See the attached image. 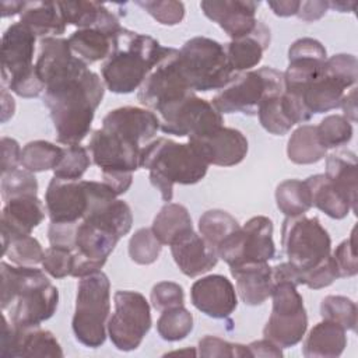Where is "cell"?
Returning <instances> with one entry per match:
<instances>
[{
    "label": "cell",
    "mask_w": 358,
    "mask_h": 358,
    "mask_svg": "<svg viewBox=\"0 0 358 358\" xmlns=\"http://www.w3.org/2000/svg\"><path fill=\"white\" fill-rule=\"evenodd\" d=\"M178 52V49L169 48L138 88L137 99L154 113L194 92L187 85L179 69Z\"/></svg>",
    "instance_id": "obj_15"
},
{
    "label": "cell",
    "mask_w": 358,
    "mask_h": 358,
    "mask_svg": "<svg viewBox=\"0 0 358 358\" xmlns=\"http://www.w3.org/2000/svg\"><path fill=\"white\" fill-rule=\"evenodd\" d=\"M155 115L159 120V130L176 137L199 138L224 126L222 115L196 92L164 106Z\"/></svg>",
    "instance_id": "obj_12"
},
{
    "label": "cell",
    "mask_w": 358,
    "mask_h": 358,
    "mask_svg": "<svg viewBox=\"0 0 358 358\" xmlns=\"http://www.w3.org/2000/svg\"><path fill=\"white\" fill-rule=\"evenodd\" d=\"M1 255L8 257L15 266L34 267L42 263L45 250L32 235H20L10 239L7 248L1 250Z\"/></svg>",
    "instance_id": "obj_44"
},
{
    "label": "cell",
    "mask_w": 358,
    "mask_h": 358,
    "mask_svg": "<svg viewBox=\"0 0 358 358\" xmlns=\"http://www.w3.org/2000/svg\"><path fill=\"white\" fill-rule=\"evenodd\" d=\"M340 108L344 112V117L351 123L357 122V87H352L348 92L344 94Z\"/></svg>",
    "instance_id": "obj_58"
},
{
    "label": "cell",
    "mask_w": 358,
    "mask_h": 358,
    "mask_svg": "<svg viewBox=\"0 0 358 358\" xmlns=\"http://www.w3.org/2000/svg\"><path fill=\"white\" fill-rule=\"evenodd\" d=\"M178 64L194 92L222 90L235 77L224 45L206 36L186 41L178 52Z\"/></svg>",
    "instance_id": "obj_8"
},
{
    "label": "cell",
    "mask_w": 358,
    "mask_h": 358,
    "mask_svg": "<svg viewBox=\"0 0 358 358\" xmlns=\"http://www.w3.org/2000/svg\"><path fill=\"white\" fill-rule=\"evenodd\" d=\"M151 229L162 245H173L193 232L189 210L178 203H166L155 215Z\"/></svg>",
    "instance_id": "obj_33"
},
{
    "label": "cell",
    "mask_w": 358,
    "mask_h": 358,
    "mask_svg": "<svg viewBox=\"0 0 358 358\" xmlns=\"http://www.w3.org/2000/svg\"><path fill=\"white\" fill-rule=\"evenodd\" d=\"M271 315L263 329L264 338L281 348L296 345L308 329V315L302 295L289 281H274L270 294Z\"/></svg>",
    "instance_id": "obj_10"
},
{
    "label": "cell",
    "mask_w": 358,
    "mask_h": 358,
    "mask_svg": "<svg viewBox=\"0 0 358 358\" xmlns=\"http://www.w3.org/2000/svg\"><path fill=\"white\" fill-rule=\"evenodd\" d=\"M102 126L120 131L137 140L144 147L152 141L159 130V120L157 115L147 108L123 106L110 110L103 117Z\"/></svg>",
    "instance_id": "obj_25"
},
{
    "label": "cell",
    "mask_w": 358,
    "mask_h": 358,
    "mask_svg": "<svg viewBox=\"0 0 358 358\" xmlns=\"http://www.w3.org/2000/svg\"><path fill=\"white\" fill-rule=\"evenodd\" d=\"M143 145L108 127L94 130L90 138L88 151L92 162L101 168L103 183H106L116 196L129 190L133 182V172L140 168V154Z\"/></svg>",
    "instance_id": "obj_6"
},
{
    "label": "cell",
    "mask_w": 358,
    "mask_h": 358,
    "mask_svg": "<svg viewBox=\"0 0 358 358\" xmlns=\"http://www.w3.org/2000/svg\"><path fill=\"white\" fill-rule=\"evenodd\" d=\"M66 24L78 27V29L98 28L116 34L122 29L117 17L98 1H57Z\"/></svg>",
    "instance_id": "obj_27"
},
{
    "label": "cell",
    "mask_w": 358,
    "mask_h": 358,
    "mask_svg": "<svg viewBox=\"0 0 358 358\" xmlns=\"http://www.w3.org/2000/svg\"><path fill=\"white\" fill-rule=\"evenodd\" d=\"M326 178L333 187L357 210V155L350 150H341L327 155Z\"/></svg>",
    "instance_id": "obj_31"
},
{
    "label": "cell",
    "mask_w": 358,
    "mask_h": 358,
    "mask_svg": "<svg viewBox=\"0 0 358 358\" xmlns=\"http://www.w3.org/2000/svg\"><path fill=\"white\" fill-rule=\"evenodd\" d=\"M193 330V315L182 305L161 312L157 320V331L165 341L186 338Z\"/></svg>",
    "instance_id": "obj_40"
},
{
    "label": "cell",
    "mask_w": 358,
    "mask_h": 358,
    "mask_svg": "<svg viewBox=\"0 0 358 358\" xmlns=\"http://www.w3.org/2000/svg\"><path fill=\"white\" fill-rule=\"evenodd\" d=\"M320 316L323 320H330L345 330L355 331L357 329V305L352 299L343 295H327L320 303Z\"/></svg>",
    "instance_id": "obj_41"
},
{
    "label": "cell",
    "mask_w": 358,
    "mask_h": 358,
    "mask_svg": "<svg viewBox=\"0 0 358 358\" xmlns=\"http://www.w3.org/2000/svg\"><path fill=\"white\" fill-rule=\"evenodd\" d=\"M0 189L3 201H7L20 196H36L38 182L34 172L17 168L1 175Z\"/></svg>",
    "instance_id": "obj_47"
},
{
    "label": "cell",
    "mask_w": 358,
    "mask_h": 358,
    "mask_svg": "<svg viewBox=\"0 0 358 358\" xmlns=\"http://www.w3.org/2000/svg\"><path fill=\"white\" fill-rule=\"evenodd\" d=\"M1 211V250L10 239L31 235L45 218V206L38 196H20L4 201Z\"/></svg>",
    "instance_id": "obj_23"
},
{
    "label": "cell",
    "mask_w": 358,
    "mask_h": 358,
    "mask_svg": "<svg viewBox=\"0 0 358 358\" xmlns=\"http://www.w3.org/2000/svg\"><path fill=\"white\" fill-rule=\"evenodd\" d=\"M284 92V73L273 67H260L235 74L213 98V106L222 113L257 115L263 101Z\"/></svg>",
    "instance_id": "obj_9"
},
{
    "label": "cell",
    "mask_w": 358,
    "mask_h": 358,
    "mask_svg": "<svg viewBox=\"0 0 358 358\" xmlns=\"http://www.w3.org/2000/svg\"><path fill=\"white\" fill-rule=\"evenodd\" d=\"M320 144L326 150L345 145L352 138V124L343 115H329L316 126Z\"/></svg>",
    "instance_id": "obj_45"
},
{
    "label": "cell",
    "mask_w": 358,
    "mask_h": 358,
    "mask_svg": "<svg viewBox=\"0 0 358 358\" xmlns=\"http://www.w3.org/2000/svg\"><path fill=\"white\" fill-rule=\"evenodd\" d=\"M0 355L3 358H32L52 357L62 358L63 350L52 331L35 327H17L10 324L6 315H1Z\"/></svg>",
    "instance_id": "obj_17"
},
{
    "label": "cell",
    "mask_w": 358,
    "mask_h": 358,
    "mask_svg": "<svg viewBox=\"0 0 358 358\" xmlns=\"http://www.w3.org/2000/svg\"><path fill=\"white\" fill-rule=\"evenodd\" d=\"M90 204V180H66L56 176L50 179L45 193V206L50 222H80L87 214Z\"/></svg>",
    "instance_id": "obj_16"
},
{
    "label": "cell",
    "mask_w": 358,
    "mask_h": 358,
    "mask_svg": "<svg viewBox=\"0 0 358 358\" xmlns=\"http://www.w3.org/2000/svg\"><path fill=\"white\" fill-rule=\"evenodd\" d=\"M281 245L288 262L305 271L331 255V239L317 217H287L281 228Z\"/></svg>",
    "instance_id": "obj_11"
},
{
    "label": "cell",
    "mask_w": 358,
    "mask_h": 358,
    "mask_svg": "<svg viewBox=\"0 0 358 358\" xmlns=\"http://www.w3.org/2000/svg\"><path fill=\"white\" fill-rule=\"evenodd\" d=\"M217 255L229 268L245 263H267L275 256L273 221L264 215L252 217L218 246Z\"/></svg>",
    "instance_id": "obj_14"
},
{
    "label": "cell",
    "mask_w": 358,
    "mask_h": 358,
    "mask_svg": "<svg viewBox=\"0 0 358 358\" xmlns=\"http://www.w3.org/2000/svg\"><path fill=\"white\" fill-rule=\"evenodd\" d=\"M275 203L285 217L302 215L312 207L310 190L305 180L287 179L275 189Z\"/></svg>",
    "instance_id": "obj_37"
},
{
    "label": "cell",
    "mask_w": 358,
    "mask_h": 358,
    "mask_svg": "<svg viewBox=\"0 0 358 358\" xmlns=\"http://www.w3.org/2000/svg\"><path fill=\"white\" fill-rule=\"evenodd\" d=\"M116 34L98 28L77 29L67 41L74 56H77L85 64H92L108 57L112 49L113 36Z\"/></svg>",
    "instance_id": "obj_34"
},
{
    "label": "cell",
    "mask_w": 358,
    "mask_h": 358,
    "mask_svg": "<svg viewBox=\"0 0 358 358\" xmlns=\"http://www.w3.org/2000/svg\"><path fill=\"white\" fill-rule=\"evenodd\" d=\"M90 165L91 155L88 148L80 144L64 145L60 161L53 169V176L66 180H80Z\"/></svg>",
    "instance_id": "obj_42"
},
{
    "label": "cell",
    "mask_w": 358,
    "mask_h": 358,
    "mask_svg": "<svg viewBox=\"0 0 358 358\" xmlns=\"http://www.w3.org/2000/svg\"><path fill=\"white\" fill-rule=\"evenodd\" d=\"M162 243L157 239L151 228L137 229L129 241V256L137 264H152L158 260Z\"/></svg>",
    "instance_id": "obj_46"
},
{
    "label": "cell",
    "mask_w": 358,
    "mask_h": 358,
    "mask_svg": "<svg viewBox=\"0 0 358 358\" xmlns=\"http://www.w3.org/2000/svg\"><path fill=\"white\" fill-rule=\"evenodd\" d=\"M21 165V148L17 140L1 137V175L14 171Z\"/></svg>",
    "instance_id": "obj_55"
},
{
    "label": "cell",
    "mask_w": 358,
    "mask_h": 358,
    "mask_svg": "<svg viewBox=\"0 0 358 358\" xmlns=\"http://www.w3.org/2000/svg\"><path fill=\"white\" fill-rule=\"evenodd\" d=\"M25 6V1H1V17H13L20 14Z\"/></svg>",
    "instance_id": "obj_61"
},
{
    "label": "cell",
    "mask_w": 358,
    "mask_h": 358,
    "mask_svg": "<svg viewBox=\"0 0 358 358\" xmlns=\"http://www.w3.org/2000/svg\"><path fill=\"white\" fill-rule=\"evenodd\" d=\"M103 94V81L88 67L45 87L43 103L49 109L60 144H80L87 137Z\"/></svg>",
    "instance_id": "obj_2"
},
{
    "label": "cell",
    "mask_w": 358,
    "mask_h": 358,
    "mask_svg": "<svg viewBox=\"0 0 358 358\" xmlns=\"http://www.w3.org/2000/svg\"><path fill=\"white\" fill-rule=\"evenodd\" d=\"M204 15L217 22L231 38L239 39L250 35L259 21L256 10L259 3L250 0H204L200 3Z\"/></svg>",
    "instance_id": "obj_20"
},
{
    "label": "cell",
    "mask_w": 358,
    "mask_h": 358,
    "mask_svg": "<svg viewBox=\"0 0 358 358\" xmlns=\"http://www.w3.org/2000/svg\"><path fill=\"white\" fill-rule=\"evenodd\" d=\"M150 299L152 308L162 312L165 309L182 306L185 303V292L178 282L161 281L152 287Z\"/></svg>",
    "instance_id": "obj_52"
},
{
    "label": "cell",
    "mask_w": 358,
    "mask_h": 358,
    "mask_svg": "<svg viewBox=\"0 0 358 358\" xmlns=\"http://www.w3.org/2000/svg\"><path fill=\"white\" fill-rule=\"evenodd\" d=\"M357 57L354 55L338 53L326 59L324 69L334 77L343 80L350 87L357 84Z\"/></svg>",
    "instance_id": "obj_54"
},
{
    "label": "cell",
    "mask_w": 358,
    "mask_h": 358,
    "mask_svg": "<svg viewBox=\"0 0 358 358\" xmlns=\"http://www.w3.org/2000/svg\"><path fill=\"white\" fill-rule=\"evenodd\" d=\"M337 278H340V273L333 256H327L315 267L301 271L302 285H306L310 289H320L331 285Z\"/></svg>",
    "instance_id": "obj_49"
},
{
    "label": "cell",
    "mask_w": 358,
    "mask_h": 358,
    "mask_svg": "<svg viewBox=\"0 0 358 358\" xmlns=\"http://www.w3.org/2000/svg\"><path fill=\"white\" fill-rule=\"evenodd\" d=\"M15 112V102L7 88L1 87V123H6L14 116Z\"/></svg>",
    "instance_id": "obj_60"
},
{
    "label": "cell",
    "mask_w": 358,
    "mask_h": 358,
    "mask_svg": "<svg viewBox=\"0 0 358 358\" xmlns=\"http://www.w3.org/2000/svg\"><path fill=\"white\" fill-rule=\"evenodd\" d=\"M229 270L236 281V294L245 305L257 306L270 298L273 277L268 263H245Z\"/></svg>",
    "instance_id": "obj_28"
},
{
    "label": "cell",
    "mask_w": 358,
    "mask_h": 358,
    "mask_svg": "<svg viewBox=\"0 0 358 358\" xmlns=\"http://www.w3.org/2000/svg\"><path fill=\"white\" fill-rule=\"evenodd\" d=\"M115 313L106 324L112 344L120 351L140 347L151 329V308L145 296L137 291H116L113 296Z\"/></svg>",
    "instance_id": "obj_13"
},
{
    "label": "cell",
    "mask_w": 358,
    "mask_h": 358,
    "mask_svg": "<svg viewBox=\"0 0 358 358\" xmlns=\"http://www.w3.org/2000/svg\"><path fill=\"white\" fill-rule=\"evenodd\" d=\"M140 168L150 172L151 185L159 190L162 200L169 203L173 197V185L200 182L207 173L208 164L189 141L176 143L158 137L143 147Z\"/></svg>",
    "instance_id": "obj_5"
},
{
    "label": "cell",
    "mask_w": 358,
    "mask_h": 358,
    "mask_svg": "<svg viewBox=\"0 0 358 358\" xmlns=\"http://www.w3.org/2000/svg\"><path fill=\"white\" fill-rule=\"evenodd\" d=\"M42 268L53 278H64L71 275L74 264V253L56 246H49L42 259Z\"/></svg>",
    "instance_id": "obj_50"
},
{
    "label": "cell",
    "mask_w": 358,
    "mask_h": 358,
    "mask_svg": "<svg viewBox=\"0 0 358 358\" xmlns=\"http://www.w3.org/2000/svg\"><path fill=\"white\" fill-rule=\"evenodd\" d=\"M190 301L196 309L208 317L225 319L236 309L238 294L225 275L210 274L193 282Z\"/></svg>",
    "instance_id": "obj_19"
},
{
    "label": "cell",
    "mask_w": 358,
    "mask_h": 358,
    "mask_svg": "<svg viewBox=\"0 0 358 358\" xmlns=\"http://www.w3.org/2000/svg\"><path fill=\"white\" fill-rule=\"evenodd\" d=\"M301 1L298 0H280V1H267V6L278 17H291L296 15Z\"/></svg>",
    "instance_id": "obj_59"
},
{
    "label": "cell",
    "mask_w": 358,
    "mask_h": 358,
    "mask_svg": "<svg viewBox=\"0 0 358 358\" xmlns=\"http://www.w3.org/2000/svg\"><path fill=\"white\" fill-rule=\"evenodd\" d=\"M91 204L77 224L74 235V264L71 275L81 278L99 271L120 238L133 225L130 206L119 200L103 182L90 180Z\"/></svg>",
    "instance_id": "obj_1"
},
{
    "label": "cell",
    "mask_w": 358,
    "mask_h": 358,
    "mask_svg": "<svg viewBox=\"0 0 358 358\" xmlns=\"http://www.w3.org/2000/svg\"><path fill=\"white\" fill-rule=\"evenodd\" d=\"M168 49L150 35L122 27L113 36L110 53L101 67L105 87L115 94L138 90Z\"/></svg>",
    "instance_id": "obj_4"
},
{
    "label": "cell",
    "mask_w": 358,
    "mask_h": 358,
    "mask_svg": "<svg viewBox=\"0 0 358 358\" xmlns=\"http://www.w3.org/2000/svg\"><path fill=\"white\" fill-rule=\"evenodd\" d=\"M248 348L252 357H282V348L267 338L253 341Z\"/></svg>",
    "instance_id": "obj_57"
},
{
    "label": "cell",
    "mask_w": 358,
    "mask_h": 358,
    "mask_svg": "<svg viewBox=\"0 0 358 358\" xmlns=\"http://www.w3.org/2000/svg\"><path fill=\"white\" fill-rule=\"evenodd\" d=\"M20 22L27 25L41 39L60 36L67 25L57 1H25L20 13Z\"/></svg>",
    "instance_id": "obj_32"
},
{
    "label": "cell",
    "mask_w": 358,
    "mask_h": 358,
    "mask_svg": "<svg viewBox=\"0 0 358 358\" xmlns=\"http://www.w3.org/2000/svg\"><path fill=\"white\" fill-rule=\"evenodd\" d=\"M110 313V282L99 270L81 277L77 284L76 309L71 320L76 340L88 348H98L106 340Z\"/></svg>",
    "instance_id": "obj_7"
},
{
    "label": "cell",
    "mask_w": 358,
    "mask_h": 358,
    "mask_svg": "<svg viewBox=\"0 0 358 358\" xmlns=\"http://www.w3.org/2000/svg\"><path fill=\"white\" fill-rule=\"evenodd\" d=\"M329 3V8H334L340 13H347V11H354L357 7L355 1H327Z\"/></svg>",
    "instance_id": "obj_62"
},
{
    "label": "cell",
    "mask_w": 358,
    "mask_h": 358,
    "mask_svg": "<svg viewBox=\"0 0 358 358\" xmlns=\"http://www.w3.org/2000/svg\"><path fill=\"white\" fill-rule=\"evenodd\" d=\"M63 154V147L45 140L27 143L21 150V166L31 172L55 169Z\"/></svg>",
    "instance_id": "obj_39"
},
{
    "label": "cell",
    "mask_w": 358,
    "mask_h": 358,
    "mask_svg": "<svg viewBox=\"0 0 358 358\" xmlns=\"http://www.w3.org/2000/svg\"><path fill=\"white\" fill-rule=\"evenodd\" d=\"M306 185L310 190L312 206L334 220H343L351 211V204L333 187L324 173L309 176Z\"/></svg>",
    "instance_id": "obj_35"
},
{
    "label": "cell",
    "mask_w": 358,
    "mask_h": 358,
    "mask_svg": "<svg viewBox=\"0 0 358 358\" xmlns=\"http://www.w3.org/2000/svg\"><path fill=\"white\" fill-rule=\"evenodd\" d=\"M1 310L11 308V323L35 327L50 319L59 303V289L41 268L0 263Z\"/></svg>",
    "instance_id": "obj_3"
},
{
    "label": "cell",
    "mask_w": 358,
    "mask_h": 358,
    "mask_svg": "<svg viewBox=\"0 0 358 358\" xmlns=\"http://www.w3.org/2000/svg\"><path fill=\"white\" fill-rule=\"evenodd\" d=\"M329 10L327 1H301L296 17L306 22L320 20Z\"/></svg>",
    "instance_id": "obj_56"
},
{
    "label": "cell",
    "mask_w": 358,
    "mask_h": 358,
    "mask_svg": "<svg viewBox=\"0 0 358 358\" xmlns=\"http://www.w3.org/2000/svg\"><path fill=\"white\" fill-rule=\"evenodd\" d=\"M200 357H252L248 345L234 344L215 336H206L199 341Z\"/></svg>",
    "instance_id": "obj_51"
},
{
    "label": "cell",
    "mask_w": 358,
    "mask_h": 358,
    "mask_svg": "<svg viewBox=\"0 0 358 358\" xmlns=\"http://www.w3.org/2000/svg\"><path fill=\"white\" fill-rule=\"evenodd\" d=\"M348 88L352 87L323 69L317 77L312 78L302 87L296 90H284L299 95L305 106L312 112V115H315L340 108L341 99Z\"/></svg>",
    "instance_id": "obj_24"
},
{
    "label": "cell",
    "mask_w": 358,
    "mask_h": 358,
    "mask_svg": "<svg viewBox=\"0 0 358 358\" xmlns=\"http://www.w3.org/2000/svg\"><path fill=\"white\" fill-rule=\"evenodd\" d=\"M35 67L46 87L64 76L88 67V64L74 56L67 39L50 36L41 39Z\"/></svg>",
    "instance_id": "obj_22"
},
{
    "label": "cell",
    "mask_w": 358,
    "mask_h": 358,
    "mask_svg": "<svg viewBox=\"0 0 358 358\" xmlns=\"http://www.w3.org/2000/svg\"><path fill=\"white\" fill-rule=\"evenodd\" d=\"M345 329L340 324L322 320L315 324L306 336L302 354L306 358H336L343 354L347 347Z\"/></svg>",
    "instance_id": "obj_30"
},
{
    "label": "cell",
    "mask_w": 358,
    "mask_h": 358,
    "mask_svg": "<svg viewBox=\"0 0 358 358\" xmlns=\"http://www.w3.org/2000/svg\"><path fill=\"white\" fill-rule=\"evenodd\" d=\"M270 46V29L259 21L256 29L243 38L231 39L224 45L228 63L235 74L249 71L256 67L266 49Z\"/></svg>",
    "instance_id": "obj_29"
},
{
    "label": "cell",
    "mask_w": 358,
    "mask_h": 358,
    "mask_svg": "<svg viewBox=\"0 0 358 358\" xmlns=\"http://www.w3.org/2000/svg\"><path fill=\"white\" fill-rule=\"evenodd\" d=\"M327 150L320 144L316 126L302 124L295 129L287 144V157L298 165L316 164L323 159Z\"/></svg>",
    "instance_id": "obj_36"
},
{
    "label": "cell",
    "mask_w": 358,
    "mask_h": 358,
    "mask_svg": "<svg viewBox=\"0 0 358 358\" xmlns=\"http://www.w3.org/2000/svg\"><path fill=\"white\" fill-rule=\"evenodd\" d=\"M340 277H352L358 273V263H357V250H355V229H352L351 236L343 241L336 250L331 253Z\"/></svg>",
    "instance_id": "obj_53"
},
{
    "label": "cell",
    "mask_w": 358,
    "mask_h": 358,
    "mask_svg": "<svg viewBox=\"0 0 358 358\" xmlns=\"http://www.w3.org/2000/svg\"><path fill=\"white\" fill-rule=\"evenodd\" d=\"M281 96L282 94L268 96L262 102L257 110L260 124L264 130L274 136H284L291 130L292 126H295L282 106Z\"/></svg>",
    "instance_id": "obj_43"
},
{
    "label": "cell",
    "mask_w": 358,
    "mask_h": 358,
    "mask_svg": "<svg viewBox=\"0 0 358 358\" xmlns=\"http://www.w3.org/2000/svg\"><path fill=\"white\" fill-rule=\"evenodd\" d=\"M239 228L241 225L235 217L224 210H208L199 218V232L215 252Z\"/></svg>",
    "instance_id": "obj_38"
},
{
    "label": "cell",
    "mask_w": 358,
    "mask_h": 358,
    "mask_svg": "<svg viewBox=\"0 0 358 358\" xmlns=\"http://www.w3.org/2000/svg\"><path fill=\"white\" fill-rule=\"evenodd\" d=\"M138 7L145 10L161 25L173 27L183 21L185 6L175 0H141L136 1Z\"/></svg>",
    "instance_id": "obj_48"
},
{
    "label": "cell",
    "mask_w": 358,
    "mask_h": 358,
    "mask_svg": "<svg viewBox=\"0 0 358 358\" xmlns=\"http://www.w3.org/2000/svg\"><path fill=\"white\" fill-rule=\"evenodd\" d=\"M189 143L199 151L208 165L234 166L241 164L249 150L248 138L245 134L232 127H220L214 133L189 138Z\"/></svg>",
    "instance_id": "obj_21"
},
{
    "label": "cell",
    "mask_w": 358,
    "mask_h": 358,
    "mask_svg": "<svg viewBox=\"0 0 358 358\" xmlns=\"http://www.w3.org/2000/svg\"><path fill=\"white\" fill-rule=\"evenodd\" d=\"M36 35L22 22L11 24L1 38V83H15L35 69L32 63Z\"/></svg>",
    "instance_id": "obj_18"
},
{
    "label": "cell",
    "mask_w": 358,
    "mask_h": 358,
    "mask_svg": "<svg viewBox=\"0 0 358 358\" xmlns=\"http://www.w3.org/2000/svg\"><path fill=\"white\" fill-rule=\"evenodd\" d=\"M171 253L179 270L187 277H197L218 263L217 252L194 231L171 245Z\"/></svg>",
    "instance_id": "obj_26"
}]
</instances>
